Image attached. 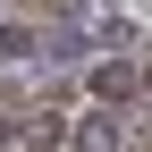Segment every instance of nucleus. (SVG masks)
<instances>
[{"label": "nucleus", "mask_w": 152, "mask_h": 152, "mask_svg": "<svg viewBox=\"0 0 152 152\" xmlns=\"http://www.w3.org/2000/svg\"><path fill=\"white\" fill-rule=\"evenodd\" d=\"M26 51H34V34H26V26H0V59H26Z\"/></svg>", "instance_id": "7ed1b4c3"}, {"label": "nucleus", "mask_w": 152, "mask_h": 152, "mask_svg": "<svg viewBox=\"0 0 152 152\" xmlns=\"http://www.w3.org/2000/svg\"><path fill=\"white\" fill-rule=\"evenodd\" d=\"M76 152H118V118H85V135H76Z\"/></svg>", "instance_id": "f03ea898"}, {"label": "nucleus", "mask_w": 152, "mask_h": 152, "mask_svg": "<svg viewBox=\"0 0 152 152\" xmlns=\"http://www.w3.org/2000/svg\"><path fill=\"white\" fill-rule=\"evenodd\" d=\"M93 93H102V102H127V93H135V68H127V59L102 68V76H93Z\"/></svg>", "instance_id": "f257e3e1"}]
</instances>
